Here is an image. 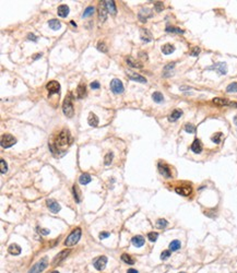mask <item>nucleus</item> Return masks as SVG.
Wrapping results in <instances>:
<instances>
[{"mask_svg": "<svg viewBox=\"0 0 237 273\" xmlns=\"http://www.w3.org/2000/svg\"><path fill=\"white\" fill-rule=\"evenodd\" d=\"M70 143H71V136H70L69 131H67V130H62L58 134L56 142H55L56 147H58V149H65Z\"/></svg>", "mask_w": 237, "mask_h": 273, "instance_id": "obj_1", "label": "nucleus"}, {"mask_svg": "<svg viewBox=\"0 0 237 273\" xmlns=\"http://www.w3.org/2000/svg\"><path fill=\"white\" fill-rule=\"evenodd\" d=\"M81 234H82V230H81L80 227H77L76 230H73L72 233L69 235L68 237H67V239L65 240V243H64L65 246L71 247L73 245H76L80 240V238H81Z\"/></svg>", "mask_w": 237, "mask_h": 273, "instance_id": "obj_2", "label": "nucleus"}, {"mask_svg": "<svg viewBox=\"0 0 237 273\" xmlns=\"http://www.w3.org/2000/svg\"><path fill=\"white\" fill-rule=\"evenodd\" d=\"M62 111L69 118H71L72 116H73V114H74V109H73V105H72L71 94H69L68 96H66V100L64 101V104H62Z\"/></svg>", "mask_w": 237, "mask_h": 273, "instance_id": "obj_3", "label": "nucleus"}, {"mask_svg": "<svg viewBox=\"0 0 237 273\" xmlns=\"http://www.w3.org/2000/svg\"><path fill=\"white\" fill-rule=\"evenodd\" d=\"M47 266H48V263H47V259L44 258V259H42L40 261L36 262L35 264H34V266L29 270V272L27 273H40V272H43L44 270L47 268Z\"/></svg>", "mask_w": 237, "mask_h": 273, "instance_id": "obj_4", "label": "nucleus"}, {"mask_svg": "<svg viewBox=\"0 0 237 273\" xmlns=\"http://www.w3.org/2000/svg\"><path fill=\"white\" fill-rule=\"evenodd\" d=\"M17 143V140L15 138L12 134H9V133H6L4 136H1V147L7 149V147H11L12 145H14Z\"/></svg>", "mask_w": 237, "mask_h": 273, "instance_id": "obj_5", "label": "nucleus"}, {"mask_svg": "<svg viewBox=\"0 0 237 273\" xmlns=\"http://www.w3.org/2000/svg\"><path fill=\"white\" fill-rule=\"evenodd\" d=\"M111 90L113 93L115 94H121L124 92V85H122V82L118 79H114L111 80Z\"/></svg>", "mask_w": 237, "mask_h": 273, "instance_id": "obj_6", "label": "nucleus"}, {"mask_svg": "<svg viewBox=\"0 0 237 273\" xmlns=\"http://www.w3.org/2000/svg\"><path fill=\"white\" fill-rule=\"evenodd\" d=\"M46 89L48 91L49 95H53V94L59 93L60 91V84L57 82V81H49V82L46 84Z\"/></svg>", "mask_w": 237, "mask_h": 273, "instance_id": "obj_7", "label": "nucleus"}, {"mask_svg": "<svg viewBox=\"0 0 237 273\" xmlns=\"http://www.w3.org/2000/svg\"><path fill=\"white\" fill-rule=\"evenodd\" d=\"M93 264H94V268H95V269L98 270V271H102V270L105 269V266L107 264V258H106L105 256L98 257V258L93 262Z\"/></svg>", "mask_w": 237, "mask_h": 273, "instance_id": "obj_8", "label": "nucleus"}, {"mask_svg": "<svg viewBox=\"0 0 237 273\" xmlns=\"http://www.w3.org/2000/svg\"><path fill=\"white\" fill-rule=\"evenodd\" d=\"M127 76H128V78H129L130 80H132V81L140 82V83H147V79H145L144 77L141 76V74H139V73H137V72L128 71L127 72Z\"/></svg>", "mask_w": 237, "mask_h": 273, "instance_id": "obj_9", "label": "nucleus"}, {"mask_svg": "<svg viewBox=\"0 0 237 273\" xmlns=\"http://www.w3.org/2000/svg\"><path fill=\"white\" fill-rule=\"evenodd\" d=\"M47 207L49 208L51 212L53 213H58L60 211V204L54 199H48L47 200Z\"/></svg>", "mask_w": 237, "mask_h": 273, "instance_id": "obj_10", "label": "nucleus"}, {"mask_svg": "<svg viewBox=\"0 0 237 273\" xmlns=\"http://www.w3.org/2000/svg\"><path fill=\"white\" fill-rule=\"evenodd\" d=\"M98 18L101 22H104L107 19V8H106L105 1H103V4H101L98 7Z\"/></svg>", "mask_w": 237, "mask_h": 273, "instance_id": "obj_11", "label": "nucleus"}, {"mask_svg": "<svg viewBox=\"0 0 237 273\" xmlns=\"http://www.w3.org/2000/svg\"><path fill=\"white\" fill-rule=\"evenodd\" d=\"M209 70H212V69H215L216 71H219L221 74H226L227 73V67L225 62H219V64H215L212 67H209Z\"/></svg>", "mask_w": 237, "mask_h": 273, "instance_id": "obj_12", "label": "nucleus"}, {"mask_svg": "<svg viewBox=\"0 0 237 273\" xmlns=\"http://www.w3.org/2000/svg\"><path fill=\"white\" fill-rule=\"evenodd\" d=\"M175 191H176V194H180V196L187 197V196H189L192 192V188L190 186H181V187H177L175 189Z\"/></svg>", "mask_w": 237, "mask_h": 273, "instance_id": "obj_13", "label": "nucleus"}, {"mask_svg": "<svg viewBox=\"0 0 237 273\" xmlns=\"http://www.w3.org/2000/svg\"><path fill=\"white\" fill-rule=\"evenodd\" d=\"M69 254H70V250H62L60 254H58V255L55 257L54 260H53V266H57V263L61 262L64 259L67 258V256H68Z\"/></svg>", "mask_w": 237, "mask_h": 273, "instance_id": "obj_14", "label": "nucleus"}, {"mask_svg": "<svg viewBox=\"0 0 237 273\" xmlns=\"http://www.w3.org/2000/svg\"><path fill=\"white\" fill-rule=\"evenodd\" d=\"M191 151L194 152V153H196V154H199V153H201L202 151V143L201 141L199 140V139H194V142H192V144H191Z\"/></svg>", "mask_w": 237, "mask_h": 273, "instance_id": "obj_15", "label": "nucleus"}, {"mask_svg": "<svg viewBox=\"0 0 237 273\" xmlns=\"http://www.w3.org/2000/svg\"><path fill=\"white\" fill-rule=\"evenodd\" d=\"M158 170L161 173V175H163V177L165 178H171L172 177V174H171V170H169L168 166L164 165V164H158Z\"/></svg>", "mask_w": 237, "mask_h": 273, "instance_id": "obj_16", "label": "nucleus"}, {"mask_svg": "<svg viewBox=\"0 0 237 273\" xmlns=\"http://www.w3.org/2000/svg\"><path fill=\"white\" fill-rule=\"evenodd\" d=\"M151 17H152V12L149 9H142L139 12V19L142 22H145L147 20V18H151Z\"/></svg>", "mask_w": 237, "mask_h": 273, "instance_id": "obj_17", "label": "nucleus"}, {"mask_svg": "<svg viewBox=\"0 0 237 273\" xmlns=\"http://www.w3.org/2000/svg\"><path fill=\"white\" fill-rule=\"evenodd\" d=\"M8 251H9V254L10 255H13V256H18L21 254V247L19 246V245L17 244H12L9 246V248H8Z\"/></svg>", "mask_w": 237, "mask_h": 273, "instance_id": "obj_18", "label": "nucleus"}, {"mask_svg": "<svg viewBox=\"0 0 237 273\" xmlns=\"http://www.w3.org/2000/svg\"><path fill=\"white\" fill-rule=\"evenodd\" d=\"M140 37H141V40H143V42H151L152 40V34L147 30H145V29H142L140 31Z\"/></svg>", "mask_w": 237, "mask_h": 273, "instance_id": "obj_19", "label": "nucleus"}, {"mask_svg": "<svg viewBox=\"0 0 237 273\" xmlns=\"http://www.w3.org/2000/svg\"><path fill=\"white\" fill-rule=\"evenodd\" d=\"M57 12H58V15H59V17L66 18V17L69 14V7L68 6H66V4H61V6L58 7Z\"/></svg>", "mask_w": 237, "mask_h": 273, "instance_id": "obj_20", "label": "nucleus"}, {"mask_svg": "<svg viewBox=\"0 0 237 273\" xmlns=\"http://www.w3.org/2000/svg\"><path fill=\"white\" fill-rule=\"evenodd\" d=\"M87 122L89 125L92 127H97L98 126V118L94 113H90V115L87 117Z\"/></svg>", "mask_w": 237, "mask_h": 273, "instance_id": "obj_21", "label": "nucleus"}, {"mask_svg": "<svg viewBox=\"0 0 237 273\" xmlns=\"http://www.w3.org/2000/svg\"><path fill=\"white\" fill-rule=\"evenodd\" d=\"M131 241H132V244L134 245L136 247H142V246L144 245V243H145L144 238L142 237V236H140V235L134 236V237L131 239Z\"/></svg>", "mask_w": 237, "mask_h": 273, "instance_id": "obj_22", "label": "nucleus"}, {"mask_svg": "<svg viewBox=\"0 0 237 273\" xmlns=\"http://www.w3.org/2000/svg\"><path fill=\"white\" fill-rule=\"evenodd\" d=\"M183 115V111L179 110V109H175V110L173 111L172 114L168 116V120L169 121H176L177 119L180 118V116Z\"/></svg>", "mask_w": 237, "mask_h": 273, "instance_id": "obj_23", "label": "nucleus"}, {"mask_svg": "<svg viewBox=\"0 0 237 273\" xmlns=\"http://www.w3.org/2000/svg\"><path fill=\"white\" fill-rule=\"evenodd\" d=\"M105 4H106V8H107L108 12H111V14H116L117 9H116L115 2L113 0H108V1H105Z\"/></svg>", "mask_w": 237, "mask_h": 273, "instance_id": "obj_24", "label": "nucleus"}, {"mask_svg": "<svg viewBox=\"0 0 237 273\" xmlns=\"http://www.w3.org/2000/svg\"><path fill=\"white\" fill-rule=\"evenodd\" d=\"M174 51H175V47L171 44H165L164 46H162V53L164 55H171Z\"/></svg>", "mask_w": 237, "mask_h": 273, "instance_id": "obj_25", "label": "nucleus"}, {"mask_svg": "<svg viewBox=\"0 0 237 273\" xmlns=\"http://www.w3.org/2000/svg\"><path fill=\"white\" fill-rule=\"evenodd\" d=\"M91 180H92V177L89 174H86V173L85 174H82L79 178V181L81 185H87L89 183H91Z\"/></svg>", "mask_w": 237, "mask_h": 273, "instance_id": "obj_26", "label": "nucleus"}, {"mask_svg": "<svg viewBox=\"0 0 237 273\" xmlns=\"http://www.w3.org/2000/svg\"><path fill=\"white\" fill-rule=\"evenodd\" d=\"M126 61H127V64H128L130 67H132V68H138V69L142 68V65H141V64H139L138 61L134 60L132 57H128L126 59Z\"/></svg>", "mask_w": 237, "mask_h": 273, "instance_id": "obj_27", "label": "nucleus"}, {"mask_svg": "<svg viewBox=\"0 0 237 273\" xmlns=\"http://www.w3.org/2000/svg\"><path fill=\"white\" fill-rule=\"evenodd\" d=\"M48 25H49V27H51V30H54V31H57V30H59L61 27V23L58 20H55V19H53V20H51V21L48 22Z\"/></svg>", "mask_w": 237, "mask_h": 273, "instance_id": "obj_28", "label": "nucleus"}, {"mask_svg": "<svg viewBox=\"0 0 237 273\" xmlns=\"http://www.w3.org/2000/svg\"><path fill=\"white\" fill-rule=\"evenodd\" d=\"M84 95H85V85L79 84L77 87V96H78V98H83Z\"/></svg>", "mask_w": 237, "mask_h": 273, "instance_id": "obj_29", "label": "nucleus"}, {"mask_svg": "<svg viewBox=\"0 0 237 273\" xmlns=\"http://www.w3.org/2000/svg\"><path fill=\"white\" fill-rule=\"evenodd\" d=\"M213 103L215 105H219V106H225V105H228L230 104V102L227 101V100H225V98H221V97H215V98H213Z\"/></svg>", "mask_w": 237, "mask_h": 273, "instance_id": "obj_30", "label": "nucleus"}, {"mask_svg": "<svg viewBox=\"0 0 237 273\" xmlns=\"http://www.w3.org/2000/svg\"><path fill=\"white\" fill-rule=\"evenodd\" d=\"M73 197H74V200H76L78 203L81 202V192H80V189L77 185L73 186Z\"/></svg>", "mask_w": 237, "mask_h": 273, "instance_id": "obj_31", "label": "nucleus"}, {"mask_svg": "<svg viewBox=\"0 0 237 273\" xmlns=\"http://www.w3.org/2000/svg\"><path fill=\"white\" fill-rule=\"evenodd\" d=\"M152 98H153V101L155 103H162L164 101V96H163V94L161 92H154L152 94Z\"/></svg>", "mask_w": 237, "mask_h": 273, "instance_id": "obj_32", "label": "nucleus"}, {"mask_svg": "<svg viewBox=\"0 0 237 273\" xmlns=\"http://www.w3.org/2000/svg\"><path fill=\"white\" fill-rule=\"evenodd\" d=\"M181 247V244H180L179 240H173L171 244H169V250L171 251H176V250H178L179 248Z\"/></svg>", "mask_w": 237, "mask_h": 273, "instance_id": "obj_33", "label": "nucleus"}, {"mask_svg": "<svg viewBox=\"0 0 237 273\" xmlns=\"http://www.w3.org/2000/svg\"><path fill=\"white\" fill-rule=\"evenodd\" d=\"M121 260L125 263H127V264H130V266H132L133 263H134V260L131 258V256L127 255V254H124V255H121Z\"/></svg>", "mask_w": 237, "mask_h": 273, "instance_id": "obj_34", "label": "nucleus"}, {"mask_svg": "<svg viewBox=\"0 0 237 273\" xmlns=\"http://www.w3.org/2000/svg\"><path fill=\"white\" fill-rule=\"evenodd\" d=\"M226 92L227 93H234V92H237V82H233V83H230V85H227Z\"/></svg>", "mask_w": 237, "mask_h": 273, "instance_id": "obj_35", "label": "nucleus"}, {"mask_svg": "<svg viewBox=\"0 0 237 273\" xmlns=\"http://www.w3.org/2000/svg\"><path fill=\"white\" fill-rule=\"evenodd\" d=\"M0 168H1V174H6L8 170V165L4 158L0 160Z\"/></svg>", "mask_w": 237, "mask_h": 273, "instance_id": "obj_36", "label": "nucleus"}, {"mask_svg": "<svg viewBox=\"0 0 237 273\" xmlns=\"http://www.w3.org/2000/svg\"><path fill=\"white\" fill-rule=\"evenodd\" d=\"M94 13V7H87L85 9V11L83 12L82 17L83 18H86V17H90Z\"/></svg>", "mask_w": 237, "mask_h": 273, "instance_id": "obj_37", "label": "nucleus"}, {"mask_svg": "<svg viewBox=\"0 0 237 273\" xmlns=\"http://www.w3.org/2000/svg\"><path fill=\"white\" fill-rule=\"evenodd\" d=\"M167 221L166 220H164V219H160L158 221V223H156V225H158V228H161V230H163V228H165L166 226H167Z\"/></svg>", "mask_w": 237, "mask_h": 273, "instance_id": "obj_38", "label": "nucleus"}, {"mask_svg": "<svg viewBox=\"0 0 237 273\" xmlns=\"http://www.w3.org/2000/svg\"><path fill=\"white\" fill-rule=\"evenodd\" d=\"M158 237V234L156 233V232H151V233L147 234V238H149V240L150 241H156Z\"/></svg>", "mask_w": 237, "mask_h": 273, "instance_id": "obj_39", "label": "nucleus"}, {"mask_svg": "<svg viewBox=\"0 0 237 273\" xmlns=\"http://www.w3.org/2000/svg\"><path fill=\"white\" fill-rule=\"evenodd\" d=\"M185 130L188 133H194L196 132V127L194 125H191V124H187L186 126H185Z\"/></svg>", "mask_w": 237, "mask_h": 273, "instance_id": "obj_40", "label": "nucleus"}, {"mask_svg": "<svg viewBox=\"0 0 237 273\" xmlns=\"http://www.w3.org/2000/svg\"><path fill=\"white\" fill-rule=\"evenodd\" d=\"M221 138H222V132H217L212 136L211 139L214 143H220V142H221Z\"/></svg>", "mask_w": 237, "mask_h": 273, "instance_id": "obj_41", "label": "nucleus"}, {"mask_svg": "<svg viewBox=\"0 0 237 273\" xmlns=\"http://www.w3.org/2000/svg\"><path fill=\"white\" fill-rule=\"evenodd\" d=\"M166 31L167 32H172V33H184V30H180L178 27H173V26H167L166 27Z\"/></svg>", "mask_w": 237, "mask_h": 273, "instance_id": "obj_42", "label": "nucleus"}, {"mask_svg": "<svg viewBox=\"0 0 237 273\" xmlns=\"http://www.w3.org/2000/svg\"><path fill=\"white\" fill-rule=\"evenodd\" d=\"M97 49H98L100 51H102V53H106V51H107V47H106L105 43L100 42V43L97 44Z\"/></svg>", "mask_w": 237, "mask_h": 273, "instance_id": "obj_43", "label": "nucleus"}, {"mask_svg": "<svg viewBox=\"0 0 237 273\" xmlns=\"http://www.w3.org/2000/svg\"><path fill=\"white\" fill-rule=\"evenodd\" d=\"M154 8H155V10L158 11V12H161V11L163 10V8H164V4H163V2H162V1H158V2H155Z\"/></svg>", "mask_w": 237, "mask_h": 273, "instance_id": "obj_44", "label": "nucleus"}, {"mask_svg": "<svg viewBox=\"0 0 237 273\" xmlns=\"http://www.w3.org/2000/svg\"><path fill=\"white\" fill-rule=\"evenodd\" d=\"M111 161H113V153H108L106 156H105V165H109L111 163Z\"/></svg>", "mask_w": 237, "mask_h": 273, "instance_id": "obj_45", "label": "nucleus"}, {"mask_svg": "<svg viewBox=\"0 0 237 273\" xmlns=\"http://www.w3.org/2000/svg\"><path fill=\"white\" fill-rule=\"evenodd\" d=\"M169 256H171V250H164L161 254V259L162 260H166V259L169 258Z\"/></svg>", "mask_w": 237, "mask_h": 273, "instance_id": "obj_46", "label": "nucleus"}, {"mask_svg": "<svg viewBox=\"0 0 237 273\" xmlns=\"http://www.w3.org/2000/svg\"><path fill=\"white\" fill-rule=\"evenodd\" d=\"M199 53H200V48H199V47H194V48H192V51H191V53H190V55L191 56H198Z\"/></svg>", "mask_w": 237, "mask_h": 273, "instance_id": "obj_47", "label": "nucleus"}, {"mask_svg": "<svg viewBox=\"0 0 237 273\" xmlns=\"http://www.w3.org/2000/svg\"><path fill=\"white\" fill-rule=\"evenodd\" d=\"M90 86L93 89V90H96V89H100V83L97 82V81H94V82L91 83Z\"/></svg>", "mask_w": 237, "mask_h": 273, "instance_id": "obj_48", "label": "nucleus"}, {"mask_svg": "<svg viewBox=\"0 0 237 273\" xmlns=\"http://www.w3.org/2000/svg\"><path fill=\"white\" fill-rule=\"evenodd\" d=\"M108 236H109V233H107V232H103V233L100 234V239H105V238H107Z\"/></svg>", "mask_w": 237, "mask_h": 273, "instance_id": "obj_49", "label": "nucleus"}, {"mask_svg": "<svg viewBox=\"0 0 237 273\" xmlns=\"http://www.w3.org/2000/svg\"><path fill=\"white\" fill-rule=\"evenodd\" d=\"M27 38H29L30 40H34V42L37 40V38H36V36L34 35V34H29V35H27Z\"/></svg>", "mask_w": 237, "mask_h": 273, "instance_id": "obj_50", "label": "nucleus"}, {"mask_svg": "<svg viewBox=\"0 0 237 273\" xmlns=\"http://www.w3.org/2000/svg\"><path fill=\"white\" fill-rule=\"evenodd\" d=\"M174 67H175V62H171V64H169L168 66H166L164 69H165V70H169V69H173Z\"/></svg>", "mask_w": 237, "mask_h": 273, "instance_id": "obj_51", "label": "nucleus"}, {"mask_svg": "<svg viewBox=\"0 0 237 273\" xmlns=\"http://www.w3.org/2000/svg\"><path fill=\"white\" fill-rule=\"evenodd\" d=\"M40 232L42 234H44V235H47V234H49V230H45V228H44V230H40Z\"/></svg>", "mask_w": 237, "mask_h": 273, "instance_id": "obj_52", "label": "nucleus"}, {"mask_svg": "<svg viewBox=\"0 0 237 273\" xmlns=\"http://www.w3.org/2000/svg\"><path fill=\"white\" fill-rule=\"evenodd\" d=\"M230 106H232V107H237V103L236 102H230Z\"/></svg>", "mask_w": 237, "mask_h": 273, "instance_id": "obj_53", "label": "nucleus"}, {"mask_svg": "<svg viewBox=\"0 0 237 273\" xmlns=\"http://www.w3.org/2000/svg\"><path fill=\"white\" fill-rule=\"evenodd\" d=\"M127 273H138V271L134 269H129L128 271H127Z\"/></svg>", "mask_w": 237, "mask_h": 273, "instance_id": "obj_54", "label": "nucleus"}, {"mask_svg": "<svg viewBox=\"0 0 237 273\" xmlns=\"http://www.w3.org/2000/svg\"><path fill=\"white\" fill-rule=\"evenodd\" d=\"M40 57H42V54H36V56L33 59H37V58H40Z\"/></svg>", "mask_w": 237, "mask_h": 273, "instance_id": "obj_55", "label": "nucleus"}, {"mask_svg": "<svg viewBox=\"0 0 237 273\" xmlns=\"http://www.w3.org/2000/svg\"><path fill=\"white\" fill-rule=\"evenodd\" d=\"M234 124H235V125L237 126V116H235V117H234Z\"/></svg>", "mask_w": 237, "mask_h": 273, "instance_id": "obj_56", "label": "nucleus"}, {"mask_svg": "<svg viewBox=\"0 0 237 273\" xmlns=\"http://www.w3.org/2000/svg\"><path fill=\"white\" fill-rule=\"evenodd\" d=\"M51 273H59V272H58V271H53Z\"/></svg>", "mask_w": 237, "mask_h": 273, "instance_id": "obj_57", "label": "nucleus"}, {"mask_svg": "<svg viewBox=\"0 0 237 273\" xmlns=\"http://www.w3.org/2000/svg\"><path fill=\"white\" fill-rule=\"evenodd\" d=\"M180 273H185V272H180Z\"/></svg>", "mask_w": 237, "mask_h": 273, "instance_id": "obj_58", "label": "nucleus"}]
</instances>
